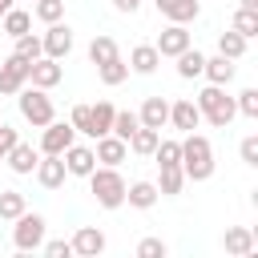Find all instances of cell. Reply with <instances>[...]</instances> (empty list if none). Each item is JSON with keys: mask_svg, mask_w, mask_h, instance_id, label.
<instances>
[{"mask_svg": "<svg viewBox=\"0 0 258 258\" xmlns=\"http://www.w3.org/2000/svg\"><path fill=\"white\" fill-rule=\"evenodd\" d=\"M214 145H210V137H202V133H185L181 137V173H185V181H210L214 177Z\"/></svg>", "mask_w": 258, "mask_h": 258, "instance_id": "1", "label": "cell"}, {"mask_svg": "<svg viewBox=\"0 0 258 258\" xmlns=\"http://www.w3.org/2000/svg\"><path fill=\"white\" fill-rule=\"evenodd\" d=\"M125 177H121V169L117 165H93V173H89V194L97 198V206L101 210H121L125 206Z\"/></svg>", "mask_w": 258, "mask_h": 258, "instance_id": "2", "label": "cell"}, {"mask_svg": "<svg viewBox=\"0 0 258 258\" xmlns=\"http://www.w3.org/2000/svg\"><path fill=\"white\" fill-rule=\"evenodd\" d=\"M198 113H202V121H210L214 129H230V121L238 117V109H234V97H226V85H206L202 93H198Z\"/></svg>", "mask_w": 258, "mask_h": 258, "instance_id": "3", "label": "cell"}, {"mask_svg": "<svg viewBox=\"0 0 258 258\" xmlns=\"http://www.w3.org/2000/svg\"><path fill=\"white\" fill-rule=\"evenodd\" d=\"M16 109H20V117H24L32 129H44V125L56 117V109H52V97H48L44 89H36V85H32V89L24 85V89L16 93Z\"/></svg>", "mask_w": 258, "mask_h": 258, "instance_id": "4", "label": "cell"}, {"mask_svg": "<svg viewBox=\"0 0 258 258\" xmlns=\"http://www.w3.org/2000/svg\"><path fill=\"white\" fill-rule=\"evenodd\" d=\"M44 230H48V222H44V214H36V210H24L20 218H12V246L16 250H40V242H44Z\"/></svg>", "mask_w": 258, "mask_h": 258, "instance_id": "5", "label": "cell"}, {"mask_svg": "<svg viewBox=\"0 0 258 258\" xmlns=\"http://www.w3.org/2000/svg\"><path fill=\"white\" fill-rule=\"evenodd\" d=\"M28 56H20V52H12V56H4V64H0V97H16L24 85H28Z\"/></svg>", "mask_w": 258, "mask_h": 258, "instance_id": "6", "label": "cell"}, {"mask_svg": "<svg viewBox=\"0 0 258 258\" xmlns=\"http://www.w3.org/2000/svg\"><path fill=\"white\" fill-rule=\"evenodd\" d=\"M40 48H44V56H52V60H64V56L73 52V28H69L64 20L48 24V28H44V36H40Z\"/></svg>", "mask_w": 258, "mask_h": 258, "instance_id": "7", "label": "cell"}, {"mask_svg": "<svg viewBox=\"0 0 258 258\" xmlns=\"http://www.w3.org/2000/svg\"><path fill=\"white\" fill-rule=\"evenodd\" d=\"M77 141V129L69 125V121H48L44 129H40V153H64L69 145Z\"/></svg>", "mask_w": 258, "mask_h": 258, "instance_id": "8", "label": "cell"}, {"mask_svg": "<svg viewBox=\"0 0 258 258\" xmlns=\"http://www.w3.org/2000/svg\"><path fill=\"white\" fill-rule=\"evenodd\" d=\"M189 44H194V36H189L185 24H165V28L157 32V40H153V48H157L161 56H177V52H185Z\"/></svg>", "mask_w": 258, "mask_h": 258, "instance_id": "9", "label": "cell"}, {"mask_svg": "<svg viewBox=\"0 0 258 258\" xmlns=\"http://www.w3.org/2000/svg\"><path fill=\"white\" fill-rule=\"evenodd\" d=\"M60 77H64V69H60V60H52V56H36L32 64H28V85H36V89H56L60 85Z\"/></svg>", "mask_w": 258, "mask_h": 258, "instance_id": "10", "label": "cell"}, {"mask_svg": "<svg viewBox=\"0 0 258 258\" xmlns=\"http://www.w3.org/2000/svg\"><path fill=\"white\" fill-rule=\"evenodd\" d=\"M36 181L44 185V189H60L64 185V177H69V169H64V157L60 153H40V161H36Z\"/></svg>", "mask_w": 258, "mask_h": 258, "instance_id": "11", "label": "cell"}, {"mask_svg": "<svg viewBox=\"0 0 258 258\" xmlns=\"http://www.w3.org/2000/svg\"><path fill=\"white\" fill-rule=\"evenodd\" d=\"M60 157H64V169H69V177H89V173H93V165H97V153H93V145H77V141H73V145H69Z\"/></svg>", "mask_w": 258, "mask_h": 258, "instance_id": "12", "label": "cell"}, {"mask_svg": "<svg viewBox=\"0 0 258 258\" xmlns=\"http://www.w3.org/2000/svg\"><path fill=\"white\" fill-rule=\"evenodd\" d=\"M4 161H8V169H12V173L28 177V173L36 169V161H40V149H32L28 141H16V145L4 153Z\"/></svg>", "mask_w": 258, "mask_h": 258, "instance_id": "13", "label": "cell"}, {"mask_svg": "<svg viewBox=\"0 0 258 258\" xmlns=\"http://www.w3.org/2000/svg\"><path fill=\"white\" fill-rule=\"evenodd\" d=\"M69 242H73V254H81V258H97V254H105V234H101L97 226H81Z\"/></svg>", "mask_w": 258, "mask_h": 258, "instance_id": "14", "label": "cell"}, {"mask_svg": "<svg viewBox=\"0 0 258 258\" xmlns=\"http://www.w3.org/2000/svg\"><path fill=\"white\" fill-rule=\"evenodd\" d=\"M153 4H157V12H161L169 24H189V20H198V12H202L198 0H153Z\"/></svg>", "mask_w": 258, "mask_h": 258, "instance_id": "15", "label": "cell"}, {"mask_svg": "<svg viewBox=\"0 0 258 258\" xmlns=\"http://www.w3.org/2000/svg\"><path fill=\"white\" fill-rule=\"evenodd\" d=\"M97 165H121L125 157H129V145L117 137V133H105V137H97Z\"/></svg>", "mask_w": 258, "mask_h": 258, "instance_id": "16", "label": "cell"}, {"mask_svg": "<svg viewBox=\"0 0 258 258\" xmlns=\"http://www.w3.org/2000/svg\"><path fill=\"white\" fill-rule=\"evenodd\" d=\"M137 117H141V125H149V129L161 133V125H169V101L165 97H145L141 109H137Z\"/></svg>", "mask_w": 258, "mask_h": 258, "instance_id": "17", "label": "cell"}, {"mask_svg": "<svg viewBox=\"0 0 258 258\" xmlns=\"http://www.w3.org/2000/svg\"><path fill=\"white\" fill-rule=\"evenodd\" d=\"M169 125H173V129H181V133L198 129V125H202V113H198V105H194L189 97L173 101V105H169Z\"/></svg>", "mask_w": 258, "mask_h": 258, "instance_id": "18", "label": "cell"}, {"mask_svg": "<svg viewBox=\"0 0 258 258\" xmlns=\"http://www.w3.org/2000/svg\"><path fill=\"white\" fill-rule=\"evenodd\" d=\"M234 73H238V64L230 60V56H206V64H202V77L210 81V85H230L234 81Z\"/></svg>", "mask_w": 258, "mask_h": 258, "instance_id": "19", "label": "cell"}, {"mask_svg": "<svg viewBox=\"0 0 258 258\" xmlns=\"http://www.w3.org/2000/svg\"><path fill=\"white\" fill-rule=\"evenodd\" d=\"M222 246H226V254L246 258V254H254V230H246V226H230V230L222 234Z\"/></svg>", "mask_w": 258, "mask_h": 258, "instance_id": "20", "label": "cell"}, {"mask_svg": "<svg viewBox=\"0 0 258 258\" xmlns=\"http://www.w3.org/2000/svg\"><path fill=\"white\" fill-rule=\"evenodd\" d=\"M157 64H161V52H157L153 44H133V52H129V73L149 77V73H157Z\"/></svg>", "mask_w": 258, "mask_h": 258, "instance_id": "21", "label": "cell"}, {"mask_svg": "<svg viewBox=\"0 0 258 258\" xmlns=\"http://www.w3.org/2000/svg\"><path fill=\"white\" fill-rule=\"evenodd\" d=\"M157 185L153 181H133V185H125V202L133 206V210H153L157 206Z\"/></svg>", "mask_w": 258, "mask_h": 258, "instance_id": "22", "label": "cell"}, {"mask_svg": "<svg viewBox=\"0 0 258 258\" xmlns=\"http://www.w3.org/2000/svg\"><path fill=\"white\" fill-rule=\"evenodd\" d=\"M157 141H161V133H157V129H149V125H137V129H133V137H129L125 145H129V153H137V157H153Z\"/></svg>", "mask_w": 258, "mask_h": 258, "instance_id": "23", "label": "cell"}, {"mask_svg": "<svg viewBox=\"0 0 258 258\" xmlns=\"http://www.w3.org/2000/svg\"><path fill=\"white\" fill-rule=\"evenodd\" d=\"M0 28H4V32H8L12 40H16V36L32 32V12H24V8H16V4H12V8H8L4 16H0Z\"/></svg>", "mask_w": 258, "mask_h": 258, "instance_id": "24", "label": "cell"}, {"mask_svg": "<svg viewBox=\"0 0 258 258\" xmlns=\"http://www.w3.org/2000/svg\"><path fill=\"white\" fill-rule=\"evenodd\" d=\"M113 113H117V105H113V101H97V105H89V121H93V141H97V137H105V133L113 129Z\"/></svg>", "mask_w": 258, "mask_h": 258, "instance_id": "25", "label": "cell"}, {"mask_svg": "<svg viewBox=\"0 0 258 258\" xmlns=\"http://www.w3.org/2000/svg\"><path fill=\"white\" fill-rule=\"evenodd\" d=\"M157 169H161V177L153 181V185H157V194H161V198H177V194H181V185H185L181 165H157Z\"/></svg>", "mask_w": 258, "mask_h": 258, "instance_id": "26", "label": "cell"}, {"mask_svg": "<svg viewBox=\"0 0 258 258\" xmlns=\"http://www.w3.org/2000/svg\"><path fill=\"white\" fill-rule=\"evenodd\" d=\"M173 60H177V77H181V81H194V77H202V64H206V56H202L198 48H185V52H177Z\"/></svg>", "mask_w": 258, "mask_h": 258, "instance_id": "27", "label": "cell"}, {"mask_svg": "<svg viewBox=\"0 0 258 258\" xmlns=\"http://www.w3.org/2000/svg\"><path fill=\"white\" fill-rule=\"evenodd\" d=\"M24 210H28V202H24V194H20V189H0V222L20 218Z\"/></svg>", "mask_w": 258, "mask_h": 258, "instance_id": "28", "label": "cell"}, {"mask_svg": "<svg viewBox=\"0 0 258 258\" xmlns=\"http://www.w3.org/2000/svg\"><path fill=\"white\" fill-rule=\"evenodd\" d=\"M218 52H222V56H230V60H242V56H246V36H242V32H234V28H230V32H222V36H218Z\"/></svg>", "mask_w": 258, "mask_h": 258, "instance_id": "29", "label": "cell"}, {"mask_svg": "<svg viewBox=\"0 0 258 258\" xmlns=\"http://www.w3.org/2000/svg\"><path fill=\"white\" fill-rule=\"evenodd\" d=\"M113 56H121V52H117V40H113V36H93L89 60H93V64H105V60H113Z\"/></svg>", "mask_w": 258, "mask_h": 258, "instance_id": "30", "label": "cell"}, {"mask_svg": "<svg viewBox=\"0 0 258 258\" xmlns=\"http://www.w3.org/2000/svg\"><path fill=\"white\" fill-rule=\"evenodd\" d=\"M97 73H101V81L113 89V85H121L125 77H129V60H121V56H113V60H105V64H97Z\"/></svg>", "mask_w": 258, "mask_h": 258, "instance_id": "31", "label": "cell"}, {"mask_svg": "<svg viewBox=\"0 0 258 258\" xmlns=\"http://www.w3.org/2000/svg\"><path fill=\"white\" fill-rule=\"evenodd\" d=\"M137 125H141V117H137L133 109H117V113H113V129H109V133H117L121 141H129Z\"/></svg>", "mask_w": 258, "mask_h": 258, "instance_id": "32", "label": "cell"}, {"mask_svg": "<svg viewBox=\"0 0 258 258\" xmlns=\"http://www.w3.org/2000/svg\"><path fill=\"white\" fill-rule=\"evenodd\" d=\"M153 161H157V165H181V141L161 137L157 149H153Z\"/></svg>", "mask_w": 258, "mask_h": 258, "instance_id": "33", "label": "cell"}, {"mask_svg": "<svg viewBox=\"0 0 258 258\" xmlns=\"http://www.w3.org/2000/svg\"><path fill=\"white\" fill-rule=\"evenodd\" d=\"M32 16L44 24H56L64 20V0H32Z\"/></svg>", "mask_w": 258, "mask_h": 258, "instance_id": "34", "label": "cell"}, {"mask_svg": "<svg viewBox=\"0 0 258 258\" xmlns=\"http://www.w3.org/2000/svg\"><path fill=\"white\" fill-rule=\"evenodd\" d=\"M230 28H234V32H242L246 40H250V36H258V12H250V8H238Z\"/></svg>", "mask_w": 258, "mask_h": 258, "instance_id": "35", "label": "cell"}, {"mask_svg": "<svg viewBox=\"0 0 258 258\" xmlns=\"http://www.w3.org/2000/svg\"><path fill=\"white\" fill-rule=\"evenodd\" d=\"M234 109H238L242 117L254 121V117H258V89H242V93L234 97Z\"/></svg>", "mask_w": 258, "mask_h": 258, "instance_id": "36", "label": "cell"}, {"mask_svg": "<svg viewBox=\"0 0 258 258\" xmlns=\"http://www.w3.org/2000/svg\"><path fill=\"white\" fill-rule=\"evenodd\" d=\"M16 52H20V56H28V60H36V56H44V48H40V36H32V32H24V36H16Z\"/></svg>", "mask_w": 258, "mask_h": 258, "instance_id": "37", "label": "cell"}, {"mask_svg": "<svg viewBox=\"0 0 258 258\" xmlns=\"http://www.w3.org/2000/svg\"><path fill=\"white\" fill-rule=\"evenodd\" d=\"M69 125H73L77 133H85V137H93V121H89V105H73V113H69Z\"/></svg>", "mask_w": 258, "mask_h": 258, "instance_id": "38", "label": "cell"}, {"mask_svg": "<svg viewBox=\"0 0 258 258\" xmlns=\"http://www.w3.org/2000/svg\"><path fill=\"white\" fill-rule=\"evenodd\" d=\"M165 254H169V246L161 238H141L137 242V258H165Z\"/></svg>", "mask_w": 258, "mask_h": 258, "instance_id": "39", "label": "cell"}, {"mask_svg": "<svg viewBox=\"0 0 258 258\" xmlns=\"http://www.w3.org/2000/svg\"><path fill=\"white\" fill-rule=\"evenodd\" d=\"M238 153H242V161L254 169L258 165V133H250V137H242V145H238Z\"/></svg>", "mask_w": 258, "mask_h": 258, "instance_id": "40", "label": "cell"}, {"mask_svg": "<svg viewBox=\"0 0 258 258\" xmlns=\"http://www.w3.org/2000/svg\"><path fill=\"white\" fill-rule=\"evenodd\" d=\"M40 250H44L48 258H69V254H73V242H64V238H52V242H40Z\"/></svg>", "mask_w": 258, "mask_h": 258, "instance_id": "41", "label": "cell"}, {"mask_svg": "<svg viewBox=\"0 0 258 258\" xmlns=\"http://www.w3.org/2000/svg\"><path fill=\"white\" fill-rule=\"evenodd\" d=\"M16 141H20V133H16L12 125H4V121H0V153H8Z\"/></svg>", "mask_w": 258, "mask_h": 258, "instance_id": "42", "label": "cell"}, {"mask_svg": "<svg viewBox=\"0 0 258 258\" xmlns=\"http://www.w3.org/2000/svg\"><path fill=\"white\" fill-rule=\"evenodd\" d=\"M113 8H117V12H129V16H133V12L141 8V0H113Z\"/></svg>", "mask_w": 258, "mask_h": 258, "instance_id": "43", "label": "cell"}, {"mask_svg": "<svg viewBox=\"0 0 258 258\" xmlns=\"http://www.w3.org/2000/svg\"><path fill=\"white\" fill-rule=\"evenodd\" d=\"M238 8H250V12H258V0H238Z\"/></svg>", "mask_w": 258, "mask_h": 258, "instance_id": "44", "label": "cell"}, {"mask_svg": "<svg viewBox=\"0 0 258 258\" xmlns=\"http://www.w3.org/2000/svg\"><path fill=\"white\" fill-rule=\"evenodd\" d=\"M12 4H16V0H0V16H4V12L12 8Z\"/></svg>", "mask_w": 258, "mask_h": 258, "instance_id": "45", "label": "cell"}, {"mask_svg": "<svg viewBox=\"0 0 258 258\" xmlns=\"http://www.w3.org/2000/svg\"><path fill=\"white\" fill-rule=\"evenodd\" d=\"M0 161H4V153H0Z\"/></svg>", "mask_w": 258, "mask_h": 258, "instance_id": "46", "label": "cell"}]
</instances>
